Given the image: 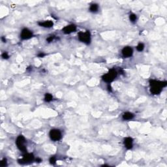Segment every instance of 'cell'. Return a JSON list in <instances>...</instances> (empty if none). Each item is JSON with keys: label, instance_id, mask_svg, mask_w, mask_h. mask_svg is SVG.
Wrapping results in <instances>:
<instances>
[{"label": "cell", "instance_id": "cell-5", "mask_svg": "<svg viewBox=\"0 0 167 167\" xmlns=\"http://www.w3.org/2000/svg\"><path fill=\"white\" fill-rule=\"evenodd\" d=\"M49 136H50V139L52 140V141H59L62 138V134H61V132L59 129H51L50 131Z\"/></svg>", "mask_w": 167, "mask_h": 167}, {"label": "cell", "instance_id": "cell-12", "mask_svg": "<svg viewBox=\"0 0 167 167\" xmlns=\"http://www.w3.org/2000/svg\"><path fill=\"white\" fill-rule=\"evenodd\" d=\"M134 117V116L133 113L131 112H125L122 116V118L123 119H124V120H127V121H129L133 119Z\"/></svg>", "mask_w": 167, "mask_h": 167}, {"label": "cell", "instance_id": "cell-8", "mask_svg": "<svg viewBox=\"0 0 167 167\" xmlns=\"http://www.w3.org/2000/svg\"><path fill=\"white\" fill-rule=\"evenodd\" d=\"M76 30V26L74 24H70L68 26H66L63 28V32L65 34H70L73 33Z\"/></svg>", "mask_w": 167, "mask_h": 167}, {"label": "cell", "instance_id": "cell-24", "mask_svg": "<svg viewBox=\"0 0 167 167\" xmlns=\"http://www.w3.org/2000/svg\"><path fill=\"white\" fill-rule=\"evenodd\" d=\"M1 40H2V41H3V43H6V39H5L4 37H2Z\"/></svg>", "mask_w": 167, "mask_h": 167}, {"label": "cell", "instance_id": "cell-7", "mask_svg": "<svg viewBox=\"0 0 167 167\" xmlns=\"http://www.w3.org/2000/svg\"><path fill=\"white\" fill-rule=\"evenodd\" d=\"M33 37V32L28 28H24L22 30L20 33L21 39L23 40H28Z\"/></svg>", "mask_w": 167, "mask_h": 167}, {"label": "cell", "instance_id": "cell-13", "mask_svg": "<svg viewBox=\"0 0 167 167\" xmlns=\"http://www.w3.org/2000/svg\"><path fill=\"white\" fill-rule=\"evenodd\" d=\"M99 10V5L96 3L91 4L90 7H89V11L91 13H96Z\"/></svg>", "mask_w": 167, "mask_h": 167}, {"label": "cell", "instance_id": "cell-11", "mask_svg": "<svg viewBox=\"0 0 167 167\" xmlns=\"http://www.w3.org/2000/svg\"><path fill=\"white\" fill-rule=\"evenodd\" d=\"M38 24L41 27L46 28H50L53 27V26H54V23L51 20H45L43 21V22H39Z\"/></svg>", "mask_w": 167, "mask_h": 167}, {"label": "cell", "instance_id": "cell-21", "mask_svg": "<svg viewBox=\"0 0 167 167\" xmlns=\"http://www.w3.org/2000/svg\"><path fill=\"white\" fill-rule=\"evenodd\" d=\"M45 56V54H44L43 52H41L40 54H38V56H39V58H43Z\"/></svg>", "mask_w": 167, "mask_h": 167}, {"label": "cell", "instance_id": "cell-22", "mask_svg": "<svg viewBox=\"0 0 167 167\" xmlns=\"http://www.w3.org/2000/svg\"><path fill=\"white\" fill-rule=\"evenodd\" d=\"M107 88H108V91H112V87L110 85H108Z\"/></svg>", "mask_w": 167, "mask_h": 167}, {"label": "cell", "instance_id": "cell-9", "mask_svg": "<svg viewBox=\"0 0 167 167\" xmlns=\"http://www.w3.org/2000/svg\"><path fill=\"white\" fill-rule=\"evenodd\" d=\"M121 53H122L123 56L125 58H130L133 56V48H131L130 47H125L123 48Z\"/></svg>", "mask_w": 167, "mask_h": 167}, {"label": "cell", "instance_id": "cell-4", "mask_svg": "<svg viewBox=\"0 0 167 167\" xmlns=\"http://www.w3.org/2000/svg\"><path fill=\"white\" fill-rule=\"evenodd\" d=\"M78 36L79 41H81L82 43H85L86 45H89L91 43V33L89 31L79 32Z\"/></svg>", "mask_w": 167, "mask_h": 167}, {"label": "cell", "instance_id": "cell-18", "mask_svg": "<svg viewBox=\"0 0 167 167\" xmlns=\"http://www.w3.org/2000/svg\"><path fill=\"white\" fill-rule=\"evenodd\" d=\"M50 163L52 165H55L56 163V158L55 157H51L49 159Z\"/></svg>", "mask_w": 167, "mask_h": 167}, {"label": "cell", "instance_id": "cell-1", "mask_svg": "<svg viewBox=\"0 0 167 167\" xmlns=\"http://www.w3.org/2000/svg\"><path fill=\"white\" fill-rule=\"evenodd\" d=\"M150 84V91L153 95H159L162 91V88L167 86V82H161L155 80H151Z\"/></svg>", "mask_w": 167, "mask_h": 167}, {"label": "cell", "instance_id": "cell-15", "mask_svg": "<svg viewBox=\"0 0 167 167\" xmlns=\"http://www.w3.org/2000/svg\"><path fill=\"white\" fill-rule=\"evenodd\" d=\"M136 19H137V17H136V15L135 14H131L129 15V20L131 22H135L136 21Z\"/></svg>", "mask_w": 167, "mask_h": 167}, {"label": "cell", "instance_id": "cell-3", "mask_svg": "<svg viewBox=\"0 0 167 167\" xmlns=\"http://www.w3.org/2000/svg\"><path fill=\"white\" fill-rule=\"evenodd\" d=\"M17 148L23 153H27V147L26 146V139L22 135H19L16 140Z\"/></svg>", "mask_w": 167, "mask_h": 167}, {"label": "cell", "instance_id": "cell-23", "mask_svg": "<svg viewBox=\"0 0 167 167\" xmlns=\"http://www.w3.org/2000/svg\"><path fill=\"white\" fill-rule=\"evenodd\" d=\"M36 161H37L38 163H41V162L42 161V159H40V158H37V159H36Z\"/></svg>", "mask_w": 167, "mask_h": 167}, {"label": "cell", "instance_id": "cell-17", "mask_svg": "<svg viewBox=\"0 0 167 167\" xmlns=\"http://www.w3.org/2000/svg\"><path fill=\"white\" fill-rule=\"evenodd\" d=\"M7 165V159L4 158V159H3L1 161V162H0V167H6Z\"/></svg>", "mask_w": 167, "mask_h": 167}, {"label": "cell", "instance_id": "cell-20", "mask_svg": "<svg viewBox=\"0 0 167 167\" xmlns=\"http://www.w3.org/2000/svg\"><path fill=\"white\" fill-rule=\"evenodd\" d=\"M54 36H50L48 38H47V41H48V43H50V42H52V41L54 40Z\"/></svg>", "mask_w": 167, "mask_h": 167}, {"label": "cell", "instance_id": "cell-6", "mask_svg": "<svg viewBox=\"0 0 167 167\" xmlns=\"http://www.w3.org/2000/svg\"><path fill=\"white\" fill-rule=\"evenodd\" d=\"M34 160V155L32 153H25L24 155H23V157L20 159H19L18 163L21 164V165H26L29 163H31Z\"/></svg>", "mask_w": 167, "mask_h": 167}, {"label": "cell", "instance_id": "cell-14", "mask_svg": "<svg viewBox=\"0 0 167 167\" xmlns=\"http://www.w3.org/2000/svg\"><path fill=\"white\" fill-rule=\"evenodd\" d=\"M53 99V96L50 93H47L45 95V100L46 102H50Z\"/></svg>", "mask_w": 167, "mask_h": 167}, {"label": "cell", "instance_id": "cell-2", "mask_svg": "<svg viewBox=\"0 0 167 167\" xmlns=\"http://www.w3.org/2000/svg\"><path fill=\"white\" fill-rule=\"evenodd\" d=\"M117 75V71H116L115 69H110L106 74H104L102 76V78L103 81H104L106 83H110V82H113L114 80L116 78Z\"/></svg>", "mask_w": 167, "mask_h": 167}, {"label": "cell", "instance_id": "cell-10", "mask_svg": "<svg viewBox=\"0 0 167 167\" xmlns=\"http://www.w3.org/2000/svg\"><path fill=\"white\" fill-rule=\"evenodd\" d=\"M123 144L127 150H131L133 147V140L131 137H127L124 139Z\"/></svg>", "mask_w": 167, "mask_h": 167}, {"label": "cell", "instance_id": "cell-16", "mask_svg": "<svg viewBox=\"0 0 167 167\" xmlns=\"http://www.w3.org/2000/svg\"><path fill=\"white\" fill-rule=\"evenodd\" d=\"M144 49V45L143 43H140L139 44L137 45V47H136V50H137L138 52H142V51H143Z\"/></svg>", "mask_w": 167, "mask_h": 167}, {"label": "cell", "instance_id": "cell-19", "mask_svg": "<svg viewBox=\"0 0 167 167\" xmlns=\"http://www.w3.org/2000/svg\"><path fill=\"white\" fill-rule=\"evenodd\" d=\"M1 56L2 58H3V59H5V60H7V59H9V54H8L7 52H4V53H3Z\"/></svg>", "mask_w": 167, "mask_h": 167}]
</instances>
